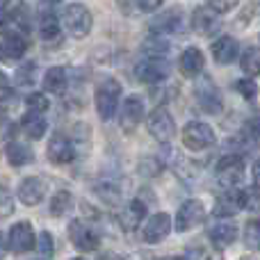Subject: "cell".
<instances>
[{
	"label": "cell",
	"instance_id": "30bf717a",
	"mask_svg": "<svg viewBox=\"0 0 260 260\" xmlns=\"http://www.w3.org/2000/svg\"><path fill=\"white\" fill-rule=\"evenodd\" d=\"M194 94H197V101H199V105H201L203 112H208V114H219L221 112V108H224L221 94L208 78L203 82H199L197 89H194Z\"/></svg>",
	"mask_w": 260,
	"mask_h": 260
},
{
	"label": "cell",
	"instance_id": "836d02e7",
	"mask_svg": "<svg viewBox=\"0 0 260 260\" xmlns=\"http://www.w3.org/2000/svg\"><path fill=\"white\" fill-rule=\"evenodd\" d=\"M242 208H247L249 212H260V189L249 187L242 192Z\"/></svg>",
	"mask_w": 260,
	"mask_h": 260
},
{
	"label": "cell",
	"instance_id": "ee69618b",
	"mask_svg": "<svg viewBox=\"0 0 260 260\" xmlns=\"http://www.w3.org/2000/svg\"><path fill=\"white\" fill-rule=\"evenodd\" d=\"M5 96H9V82H7V78L0 73V99H5Z\"/></svg>",
	"mask_w": 260,
	"mask_h": 260
},
{
	"label": "cell",
	"instance_id": "3957f363",
	"mask_svg": "<svg viewBox=\"0 0 260 260\" xmlns=\"http://www.w3.org/2000/svg\"><path fill=\"white\" fill-rule=\"evenodd\" d=\"M183 144L189 151H206L215 144V130L208 123L192 121L183 128Z\"/></svg>",
	"mask_w": 260,
	"mask_h": 260
},
{
	"label": "cell",
	"instance_id": "6da1fadb",
	"mask_svg": "<svg viewBox=\"0 0 260 260\" xmlns=\"http://www.w3.org/2000/svg\"><path fill=\"white\" fill-rule=\"evenodd\" d=\"M62 25L73 39H85L91 32V27H94V16H91L87 5L71 3L62 12Z\"/></svg>",
	"mask_w": 260,
	"mask_h": 260
},
{
	"label": "cell",
	"instance_id": "4dcf8cb0",
	"mask_svg": "<svg viewBox=\"0 0 260 260\" xmlns=\"http://www.w3.org/2000/svg\"><path fill=\"white\" fill-rule=\"evenodd\" d=\"M244 247L251 249V251H258L260 249V221L258 219H251L244 226Z\"/></svg>",
	"mask_w": 260,
	"mask_h": 260
},
{
	"label": "cell",
	"instance_id": "4316f807",
	"mask_svg": "<svg viewBox=\"0 0 260 260\" xmlns=\"http://www.w3.org/2000/svg\"><path fill=\"white\" fill-rule=\"evenodd\" d=\"M73 208V194L67 192V189H59L57 194H53L50 199V215L53 217H62L67 212H71Z\"/></svg>",
	"mask_w": 260,
	"mask_h": 260
},
{
	"label": "cell",
	"instance_id": "f6af8a7d",
	"mask_svg": "<svg viewBox=\"0 0 260 260\" xmlns=\"http://www.w3.org/2000/svg\"><path fill=\"white\" fill-rule=\"evenodd\" d=\"M253 183H256V187L260 189V157L253 162Z\"/></svg>",
	"mask_w": 260,
	"mask_h": 260
},
{
	"label": "cell",
	"instance_id": "f1b7e54d",
	"mask_svg": "<svg viewBox=\"0 0 260 260\" xmlns=\"http://www.w3.org/2000/svg\"><path fill=\"white\" fill-rule=\"evenodd\" d=\"M14 80L21 87H32L37 82V64L35 62L21 64V67L16 69V73H14Z\"/></svg>",
	"mask_w": 260,
	"mask_h": 260
},
{
	"label": "cell",
	"instance_id": "484cf974",
	"mask_svg": "<svg viewBox=\"0 0 260 260\" xmlns=\"http://www.w3.org/2000/svg\"><path fill=\"white\" fill-rule=\"evenodd\" d=\"M23 130H25V135L30 139H41L44 133L48 130V121H46L44 114H30L27 112L25 117H23Z\"/></svg>",
	"mask_w": 260,
	"mask_h": 260
},
{
	"label": "cell",
	"instance_id": "277c9868",
	"mask_svg": "<svg viewBox=\"0 0 260 260\" xmlns=\"http://www.w3.org/2000/svg\"><path fill=\"white\" fill-rule=\"evenodd\" d=\"M215 174H217V183H219L221 187L233 189L244 176V160L242 157H238V155L221 157V160L217 162Z\"/></svg>",
	"mask_w": 260,
	"mask_h": 260
},
{
	"label": "cell",
	"instance_id": "5bb4252c",
	"mask_svg": "<svg viewBox=\"0 0 260 260\" xmlns=\"http://www.w3.org/2000/svg\"><path fill=\"white\" fill-rule=\"evenodd\" d=\"M16 194H18V199H21V203H25V206H37V203H41V199H44V194H46V180L39 178V176H27L25 180H21Z\"/></svg>",
	"mask_w": 260,
	"mask_h": 260
},
{
	"label": "cell",
	"instance_id": "1f68e13d",
	"mask_svg": "<svg viewBox=\"0 0 260 260\" xmlns=\"http://www.w3.org/2000/svg\"><path fill=\"white\" fill-rule=\"evenodd\" d=\"M50 108V101L44 94H32L27 99V112L30 114H46Z\"/></svg>",
	"mask_w": 260,
	"mask_h": 260
},
{
	"label": "cell",
	"instance_id": "c3c4849f",
	"mask_svg": "<svg viewBox=\"0 0 260 260\" xmlns=\"http://www.w3.org/2000/svg\"><path fill=\"white\" fill-rule=\"evenodd\" d=\"M160 260H185V258H178V256H167V258H160Z\"/></svg>",
	"mask_w": 260,
	"mask_h": 260
},
{
	"label": "cell",
	"instance_id": "e575fe53",
	"mask_svg": "<svg viewBox=\"0 0 260 260\" xmlns=\"http://www.w3.org/2000/svg\"><path fill=\"white\" fill-rule=\"evenodd\" d=\"M167 50H169V46H167L165 41H160V39H151V41H146V44H144V53H146V57L165 59Z\"/></svg>",
	"mask_w": 260,
	"mask_h": 260
},
{
	"label": "cell",
	"instance_id": "44dd1931",
	"mask_svg": "<svg viewBox=\"0 0 260 260\" xmlns=\"http://www.w3.org/2000/svg\"><path fill=\"white\" fill-rule=\"evenodd\" d=\"M25 50H27V41H25V37L21 35V30H9L7 35H5L3 48H0V53H3L5 57L21 59L23 55H25Z\"/></svg>",
	"mask_w": 260,
	"mask_h": 260
},
{
	"label": "cell",
	"instance_id": "9c48e42d",
	"mask_svg": "<svg viewBox=\"0 0 260 260\" xmlns=\"http://www.w3.org/2000/svg\"><path fill=\"white\" fill-rule=\"evenodd\" d=\"M135 76H137V80L146 82V85H157L169 76V64H167V59L160 57H146L144 62L137 64Z\"/></svg>",
	"mask_w": 260,
	"mask_h": 260
},
{
	"label": "cell",
	"instance_id": "60d3db41",
	"mask_svg": "<svg viewBox=\"0 0 260 260\" xmlns=\"http://www.w3.org/2000/svg\"><path fill=\"white\" fill-rule=\"evenodd\" d=\"M165 0H137V7L144 9V12H155V9L162 7Z\"/></svg>",
	"mask_w": 260,
	"mask_h": 260
},
{
	"label": "cell",
	"instance_id": "5b68a950",
	"mask_svg": "<svg viewBox=\"0 0 260 260\" xmlns=\"http://www.w3.org/2000/svg\"><path fill=\"white\" fill-rule=\"evenodd\" d=\"M146 128L157 142H169L174 139L176 135V123H174V117L169 114L167 108H155L151 114H148V121H146Z\"/></svg>",
	"mask_w": 260,
	"mask_h": 260
},
{
	"label": "cell",
	"instance_id": "7a4b0ae2",
	"mask_svg": "<svg viewBox=\"0 0 260 260\" xmlns=\"http://www.w3.org/2000/svg\"><path fill=\"white\" fill-rule=\"evenodd\" d=\"M94 101H96V112L103 121H110V119L117 114V108H119V101H121V85L112 78L103 80L99 87H96V94H94Z\"/></svg>",
	"mask_w": 260,
	"mask_h": 260
},
{
	"label": "cell",
	"instance_id": "d4e9b609",
	"mask_svg": "<svg viewBox=\"0 0 260 260\" xmlns=\"http://www.w3.org/2000/svg\"><path fill=\"white\" fill-rule=\"evenodd\" d=\"M180 18H183V14H180V9H169V12H162L160 16H155L151 21V30L155 32V35H160V32H176L180 25Z\"/></svg>",
	"mask_w": 260,
	"mask_h": 260
},
{
	"label": "cell",
	"instance_id": "681fc988",
	"mask_svg": "<svg viewBox=\"0 0 260 260\" xmlns=\"http://www.w3.org/2000/svg\"><path fill=\"white\" fill-rule=\"evenodd\" d=\"M48 3H53V5H57V3H59V0H48Z\"/></svg>",
	"mask_w": 260,
	"mask_h": 260
},
{
	"label": "cell",
	"instance_id": "bcb514c9",
	"mask_svg": "<svg viewBox=\"0 0 260 260\" xmlns=\"http://www.w3.org/2000/svg\"><path fill=\"white\" fill-rule=\"evenodd\" d=\"M7 21H9V12H7V7L0 3V27H5V23Z\"/></svg>",
	"mask_w": 260,
	"mask_h": 260
},
{
	"label": "cell",
	"instance_id": "ab89813d",
	"mask_svg": "<svg viewBox=\"0 0 260 260\" xmlns=\"http://www.w3.org/2000/svg\"><path fill=\"white\" fill-rule=\"evenodd\" d=\"M160 169H162V165L157 160H153V157H144L142 165H139V171H142L144 176H155Z\"/></svg>",
	"mask_w": 260,
	"mask_h": 260
},
{
	"label": "cell",
	"instance_id": "8d00e7d4",
	"mask_svg": "<svg viewBox=\"0 0 260 260\" xmlns=\"http://www.w3.org/2000/svg\"><path fill=\"white\" fill-rule=\"evenodd\" d=\"M240 0H206V5L217 14H229L238 7Z\"/></svg>",
	"mask_w": 260,
	"mask_h": 260
},
{
	"label": "cell",
	"instance_id": "d590c367",
	"mask_svg": "<svg viewBox=\"0 0 260 260\" xmlns=\"http://www.w3.org/2000/svg\"><path fill=\"white\" fill-rule=\"evenodd\" d=\"M233 87H235V91H240V94H242L247 101H251V99H256V96H258V85L251 80V78H244V80H238Z\"/></svg>",
	"mask_w": 260,
	"mask_h": 260
},
{
	"label": "cell",
	"instance_id": "cb8c5ba5",
	"mask_svg": "<svg viewBox=\"0 0 260 260\" xmlns=\"http://www.w3.org/2000/svg\"><path fill=\"white\" fill-rule=\"evenodd\" d=\"M69 85V76L64 67H50L44 76V89L50 94H64Z\"/></svg>",
	"mask_w": 260,
	"mask_h": 260
},
{
	"label": "cell",
	"instance_id": "f35d334b",
	"mask_svg": "<svg viewBox=\"0 0 260 260\" xmlns=\"http://www.w3.org/2000/svg\"><path fill=\"white\" fill-rule=\"evenodd\" d=\"M14 212V199L9 197L5 189H0V219L9 217Z\"/></svg>",
	"mask_w": 260,
	"mask_h": 260
},
{
	"label": "cell",
	"instance_id": "ac0fdd59",
	"mask_svg": "<svg viewBox=\"0 0 260 260\" xmlns=\"http://www.w3.org/2000/svg\"><path fill=\"white\" fill-rule=\"evenodd\" d=\"M208 238L212 240L215 249L219 251V249H226L235 242L238 229H235V224H231V221H219V224H212L210 229H208Z\"/></svg>",
	"mask_w": 260,
	"mask_h": 260
},
{
	"label": "cell",
	"instance_id": "603a6c76",
	"mask_svg": "<svg viewBox=\"0 0 260 260\" xmlns=\"http://www.w3.org/2000/svg\"><path fill=\"white\" fill-rule=\"evenodd\" d=\"M235 55H238V41H235L233 37L224 35L212 44V57H215V62L229 64L235 59Z\"/></svg>",
	"mask_w": 260,
	"mask_h": 260
},
{
	"label": "cell",
	"instance_id": "e0dca14e",
	"mask_svg": "<svg viewBox=\"0 0 260 260\" xmlns=\"http://www.w3.org/2000/svg\"><path fill=\"white\" fill-rule=\"evenodd\" d=\"M146 217V203L142 199H133L121 212H119V224H121L123 231H135L142 219Z\"/></svg>",
	"mask_w": 260,
	"mask_h": 260
},
{
	"label": "cell",
	"instance_id": "8fae6325",
	"mask_svg": "<svg viewBox=\"0 0 260 260\" xmlns=\"http://www.w3.org/2000/svg\"><path fill=\"white\" fill-rule=\"evenodd\" d=\"M48 160L53 165H69L76 157V148H73V142L62 133H55L48 142Z\"/></svg>",
	"mask_w": 260,
	"mask_h": 260
},
{
	"label": "cell",
	"instance_id": "b9f144b4",
	"mask_svg": "<svg viewBox=\"0 0 260 260\" xmlns=\"http://www.w3.org/2000/svg\"><path fill=\"white\" fill-rule=\"evenodd\" d=\"M117 5L123 14H133V7L137 5V0H117Z\"/></svg>",
	"mask_w": 260,
	"mask_h": 260
},
{
	"label": "cell",
	"instance_id": "4fadbf2b",
	"mask_svg": "<svg viewBox=\"0 0 260 260\" xmlns=\"http://www.w3.org/2000/svg\"><path fill=\"white\" fill-rule=\"evenodd\" d=\"M144 119V101L139 96H128L121 103V114H119V123L126 133H133L135 128L142 123Z\"/></svg>",
	"mask_w": 260,
	"mask_h": 260
},
{
	"label": "cell",
	"instance_id": "f907efd6",
	"mask_svg": "<svg viewBox=\"0 0 260 260\" xmlns=\"http://www.w3.org/2000/svg\"><path fill=\"white\" fill-rule=\"evenodd\" d=\"M73 260H85V258H73Z\"/></svg>",
	"mask_w": 260,
	"mask_h": 260
},
{
	"label": "cell",
	"instance_id": "9a60e30c",
	"mask_svg": "<svg viewBox=\"0 0 260 260\" xmlns=\"http://www.w3.org/2000/svg\"><path fill=\"white\" fill-rule=\"evenodd\" d=\"M59 30H62V25H59V16L53 9V3L44 0V3H41V14H39V35H41V39H46V41L57 39Z\"/></svg>",
	"mask_w": 260,
	"mask_h": 260
},
{
	"label": "cell",
	"instance_id": "8992f818",
	"mask_svg": "<svg viewBox=\"0 0 260 260\" xmlns=\"http://www.w3.org/2000/svg\"><path fill=\"white\" fill-rule=\"evenodd\" d=\"M69 240L78 251H96L101 247V235L87 224H82L80 219L69 224Z\"/></svg>",
	"mask_w": 260,
	"mask_h": 260
},
{
	"label": "cell",
	"instance_id": "83f0119b",
	"mask_svg": "<svg viewBox=\"0 0 260 260\" xmlns=\"http://www.w3.org/2000/svg\"><path fill=\"white\" fill-rule=\"evenodd\" d=\"M240 67L247 76H258L260 73V48H247L242 53V59H240Z\"/></svg>",
	"mask_w": 260,
	"mask_h": 260
},
{
	"label": "cell",
	"instance_id": "d6a6232c",
	"mask_svg": "<svg viewBox=\"0 0 260 260\" xmlns=\"http://www.w3.org/2000/svg\"><path fill=\"white\" fill-rule=\"evenodd\" d=\"M37 249H39V253L44 258H50L55 253V242H53V235L48 233V231H41L39 235H37Z\"/></svg>",
	"mask_w": 260,
	"mask_h": 260
},
{
	"label": "cell",
	"instance_id": "2e32d148",
	"mask_svg": "<svg viewBox=\"0 0 260 260\" xmlns=\"http://www.w3.org/2000/svg\"><path fill=\"white\" fill-rule=\"evenodd\" d=\"M192 27L203 37L215 35V32L221 27L219 14L212 12L210 7H197L194 9V14H192Z\"/></svg>",
	"mask_w": 260,
	"mask_h": 260
},
{
	"label": "cell",
	"instance_id": "f546056e",
	"mask_svg": "<svg viewBox=\"0 0 260 260\" xmlns=\"http://www.w3.org/2000/svg\"><path fill=\"white\" fill-rule=\"evenodd\" d=\"M94 189L105 203H110V206H117V203L121 201V189H119L114 183H99V185H94Z\"/></svg>",
	"mask_w": 260,
	"mask_h": 260
},
{
	"label": "cell",
	"instance_id": "74e56055",
	"mask_svg": "<svg viewBox=\"0 0 260 260\" xmlns=\"http://www.w3.org/2000/svg\"><path fill=\"white\" fill-rule=\"evenodd\" d=\"M189 260H221V253L217 251V249H192V251L187 253Z\"/></svg>",
	"mask_w": 260,
	"mask_h": 260
},
{
	"label": "cell",
	"instance_id": "7402d4cb",
	"mask_svg": "<svg viewBox=\"0 0 260 260\" xmlns=\"http://www.w3.org/2000/svg\"><path fill=\"white\" fill-rule=\"evenodd\" d=\"M5 157H7V162L12 167H23L35 160V153H32V148L27 146V144L14 139V142H9L7 148H5Z\"/></svg>",
	"mask_w": 260,
	"mask_h": 260
},
{
	"label": "cell",
	"instance_id": "7dc6e473",
	"mask_svg": "<svg viewBox=\"0 0 260 260\" xmlns=\"http://www.w3.org/2000/svg\"><path fill=\"white\" fill-rule=\"evenodd\" d=\"M5 256H7V244H5V238L0 235V260H3Z\"/></svg>",
	"mask_w": 260,
	"mask_h": 260
},
{
	"label": "cell",
	"instance_id": "7bdbcfd3",
	"mask_svg": "<svg viewBox=\"0 0 260 260\" xmlns=\"http://www.w3.org/2000/svg\"><path fill=\"white\" fill-rule=\"evenodd\" d=\"M99 260H130V258H126L123 253H117V251H105L99 256Z\"/></svg>",
	"mask_w": 260,
	"mask_h": 260
},
{
	"label": "cell",
	"instance_id": "ba28073f",
	"mask_svg": "<svg viewBox=\"0 0 260 260\" xmlns=\"http://www.w3.org/2000/svg\"><path fill=\"white\" fill-rule=\"evenodd\" d=\"M206 217V210H203V203L197 201V199H189L176 212V231L178 233H185V231H192L194 226H199Z\"/></svg>",
	"mask_w": 260,
	"mask_h": 260
},
{
	"label": "cell",
	"instance_id": "7c38bea8",
	"mask_svg": "<svg viewBox=\"0 0 260 260\" xmlns=\"http://www.w3.org/2000/svg\"><path fill=\"white\" fill-rule=\"evenodd\" d=\"M169 231H171V217L167 212H155L142 229V240L146 244H157L169 235Z\"/></svg>",
	"mask_w": 260,
	"mask_h": 260
},
{
	"label": "cell",
	"instance_id": "d6986e66",
	"mask_svg": "<svg viewBox=\"0 0 260 260\" xmlns=\"http://www.w3.org/2000/svg\"><path fill=\"white\" fill-rule=\"evenodd\" d=\"M238 210H242V192H235V189H226L212 208L217 217H233L238 215Z\"/></svg>",
	"mask_w": 260,
	"mask_h": 260
},
{
	"label": "cell",
	"instance_id": "ffe728a7",
	"mask_svg": "<svg viewBox=\"0 0 260 260\" xmlns=\"http://www.w3.org/2000/svg\"><path fill=\"white\" fill-rule=\"evenodd\" d=\"M178 67H180V73L187 78H197L199 73L203 71V53L199 48H185L183 55L178 59Z\"/></svg>",
	"mask_w": 260,
	"mask_h": 260
},
{
	"label": "cell",
	"instance_id": "52a82bcc",
	"mask_svg": "<svg viewBox=\"0 0 260 260\" xmlns=\"http://www.w3.org/2000/svg\"><path fill=\"white\" fill-rule=\"evenodd\" d=\"M7 242H9V249H12L14 253L32 251V249L37 247V235H35V231H32L30 221H18V224H14L12 229H9Z\"/></svg>",
	"mask_w": 260,
	"mask_h": 260
}]
</instances>
